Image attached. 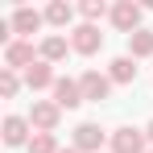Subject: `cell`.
<instances>
[{"label": "cell", "mask_w": 153, "mask_h": 153, "mask_svg": "<svg viewBox=\"0 0 153 153\" xmlns=\"http://www.w3.org/2000/svg\"><path fill=\"white\" fill-rule=\"evenodd\" d=\"M116 153H141V137L137 132H120L116 137Z\"/></svg>", "instance_id": "6da1fadb"}, {"label": "cell", "mask_w": 153, "mask_h": 153, "mask_svg": "<svg viewBox=\"0 0 153 153\" xmlns=\"http://www.w3.org/2000/svg\"><path fill=\"white\" fill-rule=\"evenodd\" d=\"M83 91H87V95H91V100H100L103 91H108V83H103L100 75H87V79H83Z\"/></svg>", "instance_id": "7a4b0ae2"}, {"label": "cell", "mask_w": 153, "mask_h": 153, "mask_svg": "<svg viewBox=\"0 0 153 153\" xmlns=\"http://www.w3.org/2000/svg\"><path fill=\"white\" fill-rule=\"evenodd\" d=\"M13 25L21 29V33H33V29H37V13H29V8H21V13H17V21H13Z\"/></svg>", "instance_id": "3957f363"}, {"label": "cell", "mask_w": 153, "mask_h": 153, "mask_svg": "<svg viewBox=\"0 0 153 153\" xmlns=\"http://www.w3.org/2000/svg\"><path fill=\"white\" fill-rule=\"evenodd\" d=\"M75 46H79V50H95V46H100V37H95V29H79Z\"/></svg>", "instance_id": "277c9868"}, {"label": "cell", "mask_w": 153, "mask_h": 153, "mask_svg": "<svg viewBox=\"0 0 153 153\" xmlns=\"http://www.w3.org/2000/svg\"><path fill=\"white\" fill-rule=\"evenodd\" d=\"M21 137H25V124H21V120H8V124H4V141H8V145H17Z\"/></svg>", "instance_id": "5b68a950"}, {"label": "cell", "mask_w": 153, "mask_h": 153, "mask_svg": "<svg viewBox=\"0 0 153 153\" xmlns=\"http://www.w3.org/2000/svg\"><path fill=\"white\" fill-rule=\"evenodd\" d=\"M58 103H79V91H75V83H58Z\"/></svg>", "instance_id": "8992f818"}, {"label": "cell", "mask_w": 153, "mask_h": 153, "mask_svg": "<svg viewBox=\"0 0 153 153\" xmlns=\"http://www.w3.org/2000/svg\"><path fill=\"white\" fill-rule=\"evenodd\" d=\"M79 145H83V149H91V145H100V132H95L91 124H83V128H79Z\"/></svg>", "instance_id": "52a82bcc"}, {"label": "cell", "mask_w": 153, "mask_h": 153, "mask_svg": "<svg viewBox=\"0 0 153 153\" xmlns=\"http://www.w3.org/2000/svg\"><path fill=\"white\" fill-rule=\"evenodd\" d=\"M132 21H137V8H132V4H120V8H116V25H132Z\"/></svg>", "instance_id": "ba28073f"}, {"label": "cell", "mask_w": 153, "mask_h": 153, "mask_svg": "<svg viewBox=\"0 0 153 153\" xmlns=\"http://www.w3.org/2000/svg\"><path fill=\"white\" fill-rule=\"evenodd\" d=\"M132 50H137V54H149V50H153V37H149V33H137Z\"/></svg>", "instance_id": "9c48e42d"}, {"label": "cell", "mask_w": 153, "mask_h": 153, "mask_svg": "<svg viewBox=\"0 0 153 153\" xmlns=\"http://www.w3.org/2000/svg\"><path fill=\"white\" fill-rule=\"evenodd\" d=\"M29 83H33V87H42V83H50V71H46V66H37V71H29Z\"/></svg>", "instance_id": "30bf717a"}, {"label": "cell", "mask_w": 153, "mask_h": 153, "mask_svg": "<svg viewBox=\"0 0 153 153\" xmlns=\"http://www.w3.org/2000/svg\"><path fill=\"white\" fill-rule=\"evenodd\" d=\"M132 71H137V66H132V62H124V58H120V62H116V71H112V75H116V79H132Z\"/></svg>", "instance_id": "8fae6325"}, {"label": "cell", "mask_w": 153, "mask_h": 153, "mask_svg": "<svg viewBox=\"0 0 153 153\" xmlns=\"http://www.w3.org/2000/svg\"><path fill=\"white\" fill-rule=\"evenodd\" d=\"M29 58V46H13V50H8V62H25Z\"/></svg>", "instance_id": "7c38bea8"}, {"label": "cell", "mask_w": 153, "mask_h": 153, "mask_svg": "<svg viewBox=\"0 0 153 153\" xmlns=\"http://www.w3.org/2000/svg\"><path fill=\"white\" fill-rule=\"evenodd\" d=\"M66 17H71L66 4H54V8H50V21H66Z\"/></svg>", "instance_id": "4fadbf2b"}, {"label": "cell", "mask_w": 153, "mask_h": 153, "mask_svg": "<svg viewBox=\"0 0 153 153\" xmlns=\"http://www.w3.org/2000/svg\"><path fill=\"white\" fill-rule=\"evenodd\" d=\"M50 149H54L50 137H37V141H33V153H50Z\"/></svg>", "instance_id": "5bb4252c"}, {"label": "cell", "mask_w": 153, "mask_h": 153, "mask_svg": "<svg viewBox=\"0 0 153 153\" xmlns=\"http://www.w3.org/2000/svg\"><path fill=\"white\" fill-rule=\"evenodd\" d=\"M33 116H37V124H54V112H50V108H37Z\"/></svg>", "instance_id": "9a60e30c"}, {"label": "cell", "mask_w": 153, "mask_h": 153, "mask_svg": "<svg viewBox=\"0 0 153 153\" xmlns=\"http://www.w3.org/2000/svg\"><path fill=\"white\" fill-rule=\"evenodd\" d=\"M66 50V46H62V42H58V37H54V42H46V54H50V58H58V54Z\"/></svg>", "instance_id": "2e32d148"}]
</instances>
